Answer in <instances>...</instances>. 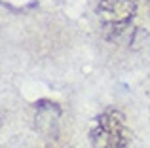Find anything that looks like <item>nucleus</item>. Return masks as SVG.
Instances as JSON below:
<instances>
[{"label": "nucleus", "instance_id": "1", "mask_svg": "<svg viewBox=\"0 0 150 148\" xmlns=\"http://www.w3.org/2000/svg\"><path fill=\"white\" fill-rule=\"evenodd\" d=\"M91 144L93 148H125L127 139H125L124 129V116L120 112L112 110L101 114L97 118V127L91 131Z\"/></svg>", "mask_w": 150, "mask_h": 148}, {"label": "nucleus", "instance_id": "2", "mask_svg": "<svg viewBox=\"0 0 150 148\" xmlns=\"http://www.w3.org/2000/svg\"><path fill=\"white\" fill-rule=\"evenodd\" d=\"M139 0H101L99 2V19L106 27L125 25L137 11Z\"/></svg>", "mask_w": 150, "mask_h": 148}]
</instances>
